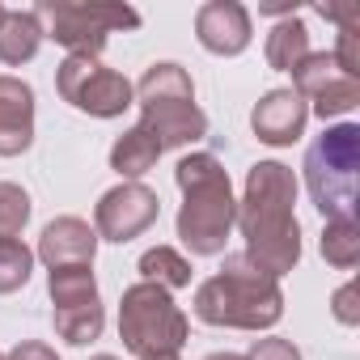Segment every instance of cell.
Segmentation results:
<instances>
[{"mask_svg":"<svg viewBox=\"0 0 360 360\" xmlns=\"http://www.w3.org/2000/svg\"><path fill=\"white\" fill-rule=\"evenodd\" d=\"M297 178L280 161H259L246 174V195L238 204V225L246 238V263L271 280L301 263V225L292 217Z\"/></svg>","mask_w":360,"mask_h":360,"instance_id":"cell-1","label":"cell"},{"mask_svg":"<svg viewBox=\"0 0 360 360\" xmlns=\"http://www.w3.org/2000/svg\"><path fill=\"white\" fill-rule=\"evenodd\" d=\"M183 187V208H178V238L191 255H221L233 225H238V200L229 187V174L212 153H191L174 169Z\"/></svg>","mask_w":360,"mask_h":360,"instance_id":"cell-2","label":"cell"},{"mask_svg":"<svg viewBox=\"0 0 360 360\" xmlns=\"http://www.w3.org/2000/svg\"><path fill=\"white\" fill-rule=\"evenodd\" d=\"M195 318L208 326L267 330L284 318L280 280L250 267L246 259H225V267L195 288Z\"/></svg>","mask_w":360,"mask_h":360,"instance_id":"cell-3","label":"cell"},{"mask_svg":"<svg viewBox=\"0 0 360 360\" xmlns=\"http://www.w3.org/2000/svg\"><path fill=\"white\" fill-rule=\"evenodd\" d=\"M136 102L144 110L140 123L157 136L161 153L165 148H187V144L208 136V115L195 106V85H191L187 68L153 64L136 85Z\"/></svg>","mask_w":360,"mask_h":360,"instance_id":"cell-4","label":"cell"},{"mask_svg":"<svg viewBox=\"0 0 360 360\" xmlns=\"http://www.w3.org/2000/svg\"><path fill=\"white\" fill-rule=\"evenodd\" d=\"M356 165H360V127H326L305 153V187L314 208L326 221H356Z\"/></svg>","mask_w":360,"mask_h":360,"instance_id":"cell-5","label":"cell"},{"mask_svg":"<svg viewBox=\"0 0 360 360\" xmlns=\"http://www.w3.org/2000/svg\"><path fill=\"white\" fill-rule=\"evenodd\" d=\"M191 335V322L187 314L174 305V297L161 288V284H131L119 301V339L131 356L148 360V356H161V352H178Z\"/></svg>","mask_w":360,"mask_h":360,"instance_id":"cell-6","label":"cell"},{"mask_svg":"<svg viewBox=\"0 0 360 360\" xmlns=\"http://www.w3.org/2000/svg\"><path fill=\"white\" fill-rule=\"evenodd\" d=\"M34 18L47 22V39L68 47V56H89L98 60L106 47V34L115 30H136L140 13L127 5H102V0H39Z\"/></svg>","mask_w":360,"mask_h":360,"instance_id":"cell-7","label":"cell"},{"mask_svg":"<svg viewBox=\"0 0 360 360\" xmlns=\"http://www.w3.org/2000/svg\"><path fill=\"white\" fill-rule=\"evenodd\" d=\"M56 89H60V98L68 106H77V110H85L94 119H115L136 102L131 81L123 72H115V68H102L89 56H68L56 68Z\"/></svg>","mask_w":360,"mask_h":360,"instance_id":"cell-8","label":"cell"},{"mask_svg":"<svg viewBox=\"0 0 360 360\" xmlns=\"http://www.w3.org/2000/svg\"><path fill=\"white\" fill-rule=\"evenodd\" d=\"M47 292H51V318L60 339L68 343H94L106 326L102 301H98V284H94V267H51L47 276Z\"/></svg>","mask_w":360,"mask_h":360,"instance_id":"cell-9","label":"cell"},{"mask_svg":"<svg viewBox=\"0 0 360 360\" xmlns=\"http://www.w3.org/2000/svg\"><path fill=\"white\" fill-rule=\"evenodd\" d=\"M161 217V200L157 191H148L144 183H119L115 191H106L94 208V233L106 242H131L144 229H153Z\"/></svg>","mask_w":360,"mask_h":360,"instance_id":"cell-10","label":"cell"},{"mask_svg":"<svg viewBox=\"0 0 360 360\" xmlns=\"http://www.w3.org/2000/svg\"><path fill=\"white\" fill-rule=\"evenodd\" d=\"M292 81H297L292 89L301 98H309L322 119H339V115H347V110L360 106V81L356 77H343L330 51H309L292 68Z\"/></svg>","mask_w":360,"mask_h":360,"instance_id":"cell-11","label":"cell"},{"mask_svg":"<svg viewBox=\"0 0 360 360\" xmlns=\"http://www.w3.org/2000/svg\"><path fill=\"white\" fill-rule=\"evenodd\" d=\"M195 39L212 56H242L250 47V13L238 0H208L195 13Z\"/></svg>","mask_w":360,"mask_h":360,"instance_id":"cell-12","label":"cell"},{"mask_svg":"<svg viewBox=\"0 0 360 360\" xmlns=\"http://www.w3.org/2000/svg\"><path fill=\"white\" fill-rule=\"evenodd\" d=\"M305 119H309V106H305V98H301L297 89H271V94H263L259 106L250 110L255 136H259L263 144H276V148L301 140Z\"/></svg>","mask_w":360,"mask_h":360,"instance_id":"cell-13","label":"cell"},{"mask_svg":"<svg viewBox=\"0 0 360 360\" xmlns=\"http://www.w3.org/2000/svg\"><path fill=\"white\" fill-rule=\"evenodd\" d=\"M34 140V89L18 77H0V157H18Z\"/></svg>","mask_w":360,"mask_h":360,"instance_id":"cell-14","label":"cell"},{"mask_svg":"<svg viewBox=\"0 0 360 360\" xmlns=\"http://www.w3.org/2000/svg\"><path fill=\"white\" fill-rule=\"evenodd\" d=\"M94 255H98V233L77 217L51 221L39 238V259L47 267H94Z\"/></svg>","mask_w":360,"mask_h":360,"instance_id":"cell-15","label":"cell"},{"mask_svg":"<svg viewBox=\"0 0 360 360\" xmlns=\"http://www.w3.org/2000/svg\"><path fill=\"white\" fill-rule=\"evenodd\" d=\"M43 22L34 18V9H5L0 18V60L5 64H26L39 56L43 47Z\"/></svg>","mask_w":360,"mask_h":360,"instance_id":"cell-16","label":"cell"},{"mask_svg":"<svg viewBox=\"0 0 360 360\" xmlns=\"http://www.w3.org/2000/svg\"><path fill=\"white\" fill-rule=\"evenodd\" d=\"M157 157H161L157 136H153L144 123H136L131 131H123V136L115 140V148H110V169H119L127 183H136L140 174H148V169L157 165Z\"/></svg>","mask_w":360,"mask_h":360,"instance_id":"cell-17","label":"cell"},{"mask_svg":"<svg viewBox=\"0 0 360 360\" xmlns=\"http://www.w3.org/2000/svg\"><path fill=\"white\" fill-rule=\"evenodd\" d=\"M305 56H309V30H305V22L284 18V22L267 34V64H271L276 72H292Z\"/></svg>","mask_w":360,"mask_h":360,"instance_id":"cell-18","label":"cell"},{"mask_svg":"<svg viewBox=\"0 0 360 360\" xmlns=\"http://www.w3.org/2000/svg\"><path fill=\"white\" fill-rule=\"evenodd\" d=\"M140 276L148 284H161L165 292L169 288H187L191 284V263L178 250H169V246H153V250L140 255Z\"/></svg>","mask_w":360,"mask_h":360,"instance_id":"cell-19","label":"cell"},{"mask_svg":"<svg viewBox=\"0 0 360 360\" xmlns=\"http://www.w3.org/2000/svg\"><path fill=\"white\" fill-rule=\"evenodd\" d=\"M322 259L330 267H339V271L360 263V229H356V221H326V229H322Z\"/></svg>","mask_w":360,"mask_h":360,"instance_id":"cell-20","label":"cell"},{"mask_svg":"<svg viewBox=\"0 0 360 360\" xmlns=\"http://www.w3.org/2000/svg\"><path fill=\"white\" fill-rule=\"evenodd\" d=\"M34 271V250L18 238H0V292H18Z\"/></svg>","mask_w":360,"mask_h":360,"instance_id":"cell-21","label":"cell"},{"mask_svg":"<svg viewBox=\"0 0 360 360\" xmlns=\"http://www.w3.org/2000/svg\"><path fill=\"white\" fill-rule=\"evenodd\" d=\"M30 221V195L18 183H0V238H18Z\"/></svg>","mask_w":360,"mask_h":360,"instance_id":"cell-22","label":"cell"},{"mask_svg":"<svg viewBox=\"0 0 360 360\" xmlns=\"http://www.w3.org/2000/svg\"><path fill=\"white\" fill-rule=\"evenodd\" d=\"M356 297H360L356 280H347V284L330 297V309H335V318H339L343 326H356V322H360V305H356Z\"/></svg>","mask_w":360,"mask_h":360,"instance_id":"cell-23","label":"cell"},{"mask_svg":"<svg viewBox=\"0 0 360 360\" xmlns=\"http://www.w3.org/2000/svg\"><path fill=\"white\" fill-rule=\"evenodd\" d=\"M246 360H301V352L288 339H255Z\"/></svg>","mask_w":360,"mask_h":360,"instance_id":"cell-24","label":"cell"},{"mask_svg":"<svg viewBox=\"0 0 360 360\" xmlns=\"http://www.w3.org/2000/svg\"><path fill=\"white\" fill-rule=\"evenodd\" d=\"M326 22H339V26H360V0H343V5H335V0H322V5H314Z\"/></svg>","mask_w":360,"mask_h":360,"instance_id":"cell-25","label":"cell"},{"mask_svg":"<svg viewBox=\"0 0 360 360\" xmlns=\"http://www.w3.org/2000/svg\"><path fill=\"white\" fill-rule=\"evenodd\" d=\"M5 360H60V356H56L47 343H39V339H26V343H18V347L5 356Z\"/></svg>","mask_w":360,"mask_h":360,"instance_id":"cell-26","label":"cell"},{"mask_svg":"<svg viewBox=\"0 0 360 360\" xmlns=\"http://www.w3.org/2000/svg\"><path fill=\"white\" fill-rule=\"evenodd\" d=\"M204 360H246V356H238V352H212V356H204Z\"/></svg>","mask_w":360,"mask_h":360,"instance_id":"cell-27","label":"cell"},{"mask_svg":"<svg viewBox=\"0 0 360 360\" xmlns=\"http://www.w3.org/2000/svg\"><path fill=\"white\" fill-rule=\"evenodd\" d=\"M148 360H178V352H161V356H148Z\"/></svg>","mask_w":360,"mask_h":360,"instance_id":"cell-28","label":"cell"},{"mask_svg":"<svg viewBox=\"0 0 360 360\" xmlns=\"http://www.w3.org/2000/svg\"><path fill=\"white\" fill-rule=\"evenodd\" d=\"M94 360H119V356H106V352H102V356H94Z\"/></svg>","mask_w":360,"mask_h":360,"instance_id":"cell-29","label":"cell"},{"mask_svg":"<svg viewBox=\"0 0 360 360\" xmlns=\"http://www.w3.org/2000/svg\"><path fill=\"white\" fill-rule=\"evenodd\" d=\"M0 18H5V5H0Z\"/></svg>","mask_w":360,"mask_h":360,"instance_id":"cell-30","label":"cell"},{"mask_svg":"<svg viewBox=\"0 0 360 360\" xmlns=\"http://www.w3.org/2000/svg\"><path fill=\"white\" fill-rule=\"evenodd\" d=\"M0 360H5V356H0Z\"/></svg>","mask_w":360,"mask_h":360,"instance_id":"cell-31","label":"cell"}]
</instances>
